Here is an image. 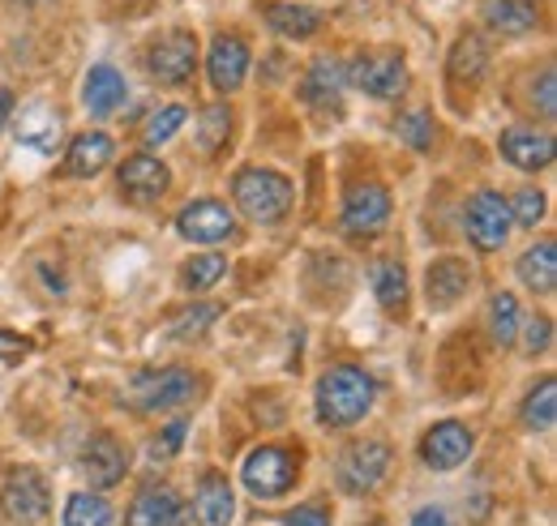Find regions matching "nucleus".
<instances>
[{
  "label": "nucleus",
  "mask_w": 557,
  "mask_h": 526,
  "mask_svg": "<svg viewBox=\"0 0 557 526\" xmlns=\"http://www.w3.org/2000/svg\"><path fill=\"white\" fill-rule=\"evenodd\" d=\"M373 394H377V386L364 368L339 364V368L322 373V381H318V419L331 428H348L356 419H364V411L373 406Z\"/></svg>",
  "instance_id": "f257e3e1"
},
{
  "label": "nucleus",
  "mask_w": 557,
  "mask_h": 526,
  "mask_svg": "<svg viewBox=\"0 0 557 526\" xmlns=\"http://www.w3.org/2000/svg\"><path fill=\"white\" fill-rule=\"evenodd\" d=\"M232 198L245 210L249 223H278L287 210H292V185L267 172V167H245L236 180H232Z\"/></svg>",
  "instance_id": "f03ea898"
},
{
  "label": "nucleus",
  "mask_w": 557,
  "mask_h": 526,
  "mask_svg": "<svg viewBox=\"0 0 557 526\" xmlns=\"http://www.w3.org/2000/svg\"><path fill=\"white\" fill-rule=\"evenodd\" d=\"M202 390V381L189 373V368H159V373H141L129 386V402L138 411H172V406H185L194 402Z\"/></svg>",
  "instance_id": "7ed1b4c3"
},
{
  "label": "nucleus",
  "mask_w": 557,
  "mask_h": 526,
  "mask_svg": "<svg viewBox=\"0 0 557 526\" xmlns=\"http://www.w3.org/2000/svg\"><path fill=\"white\" fill-rule=\"evenodd\" d=\"M391 471V446L386 441H351L348 450L335 462V479L348 497L373 492Z\"/></svg>",
  "instance_id": "20e7f679"
},
{
  "label": "nucleus",
  "mask_w": 557,
  "mask_h": 526,
  "mask_svg": "<svg viewBox=\"0 0 557 526\" xmlns=\"http://www.w3.org/2000/svg\"><path fill=\"white\" fill-rule=\"evenodd\" d=\"M348 82L373 99H399L408 90V65L399 52H360L348 68Z\"/></svg>",
  "instance_id": "39448f33"
},
{
  "label": "nucleus",
  "mask_w": 557,
  "mask_h": 526,
  "mask_svg": "<svg viewBox=\"0 0 557 526\" xmlns=\"http://www.w3.org/2000/svg\"><path fill=\"white\" fill-rule=\"evenodd\" d=\"M0 505H4V514H9L13 523L35 526L39 518H48L52 492H48V484H44V475H39L35 466H17V471H9V479H4Z\"/></svg>",
  "instance_id": "423d86ee"
},
{
  "label": "nucleus",
  "mask_w": 557,
  "mask_h": 526,
  "mask_svg": "<svg viewBox=\"0 0 557 526\" xmlns=\"http://www.w3.org/2000/svg\"><path fill=\"white\" fill-rule=\"evenodd\" d=\"M296 454L292 450H283V446H262V450H253L249 462H245V484H249V492L253 497H283V492H292V484H296Z\"/></svg>",
  "instance_id": "0eeeda50"
},
{
  "label": "nucleus",
  "mask_w": 557,
  "mask_h": 526,
  "mask_svg": "<svg viewBox=\"0 0 557 526\" xmlns=\"http://www.w3.org/2000/svg\"><path fill=\"white\" fill-rule=\"evenodd\" d=\"M510 205L502 193H493V189H481L476 198L468 201V240L481 249V253H497L502 245H506V236H510Z\"/></svg>",
  "instance_id": "6e6552de"
},
{
  "label": "nucleus",
  "mask_w": 557,
  "mask_h": 526,
  "mask_svg": "<svg viewBox=\"0 0 557 526\" xmlns=\"http://www.w3.org/2000/svg\"><path fill=\"white\" fill-rule=\"evenodd\" d=\"M146 65L163 86H189L198 73V39L189 30H172L150 48Z\"/></svg>",
  "instance_id": "1a4fd4ad"
},
{
  "label": "nucleus",
  "mask_w": 557,
  "mask_h": 526,
  "mask_svg": "<svg viewBox=\"0 0 557 526\" xmlns=\"http://www.w3.org/2000/svg\"><path fill=\"white\" fill-rule=\"evenodd\" d=\"M344 86H348L344 65L335 57H318L300 82V99L322 116H339L344 112Z\"/></svg>",
  "instance_id": "9d476101"
},
{
  "label": "nucleus",
  "mask_w": 557,
  "mask_h": 526,
  "mask_svg": "<svg viewBox=\"0 0 557 526\" xmlns=\"http://www.w3.org/2000/svg\"><path fill=\"white\" fill-rule=\"evenodd\" d=\"M391 223V193L382 185H356L344 201V231L348 236H377Z\"/></svg>",
  "instance_id": "9b49d317"
},
{
  "label": "nucleus",
  "mask_w": 557,
  "mask_h": 526,
  "mask_svg": "<svg viewBox=\"0 0 557 526\" xmlns=\"http://www.w3.org/2000/svg\"><path fill=\"white\" fill-rule=\"evenodd\" d=\"M472 446H476L472 428L446 419V424H433V428L424 433V441H420V459L429 462L433 471H455L459 462H468Z\"/></svg>",
  "instance_id": "f8f14e48"
},
{
  "label": "nucleus",
  "mask_w": 557,
  "mask_h": 526,
  "mask_svg": "<svg viewBox=\"0 0 557 526\" xmlns=\"http://www.w3.org/2000/svg\"><path fill=\"white\" fill-rule=\"evenodd\" d=\"M176 231L185 240H198V245H219V240H227L236 231V218H232V210L223 201H194V205H185L176 214Z\"/></svg>",
  "instance_id": "ddd939ff"
},
{
  "label": "nucleus",
  "mask_w": 557,
  "mask_h": 526,
  "mask_svg": "<svg viewBox=\"0 0 557 526\" xmlns=\"http://www.w3.org/2000/svg\"><path fill=\"white\" fill-rule=\"evenodd\" d=\"M82 471H86L90 488H112V484H121V479H125V471H129V454H125V446H121L116 437L99 433V437H90V446L82 450Z\"/></svg>",
  "instance_id": "4468645a"
},
{
  "label": "nucleus",
  "mask_w": 557,
  "mask_h": 526,
  "mask_svg": "<svg viewBox=\"0 0 557 526\" xmlns=\"http://www.w3.org/2000/svg\"><path fill=\"white\" fill-rule=\"evenodd\" d=\"M472 287V270L463 258H437L424 274V296H429V309H450L463 300V291Z\"/></svg>",
  "instance_id": "2eb2a0df"
},
{
  "label": "nucleus",
  "mask_w": 557,
  "mask_h": 526,
  "mask_svg": "<svg viewBox=\"0 0 557 526\" xmlns=\"http://www.w3.org/2000/svg\"><path fill=\"white\" fill-rule=\"evenodd\" d=\"M185 501L168 484H146L129 510V526H185Z\"/></svg>",
  "instance_id": "dca6fc26"
},
{
  "label": "nucleus",
  "mask_w": 557,
  "mask_h": 526,
  "mask_svg": "<svg viewBox=\"0 0 557 526\" xmlns=\"http://www.w3.org/2000/svg\"><path fill=\"white\" fill-rule=\"evenodd\" d=\"M245 73H249L245 39L240 35H214V43H210V86L232 95V90H240Z\"/></svg>",
  "instance_id": "f3484780"
},
{
  "label": "nucleus",
  "mask_w": 557,
  "mask_h": 526,
  "mask_svg": "<svg viewBox=\"0 0 557 526\" xmlns=\"http://www.w3.org/2000/svg\"><path fill=\"white\" fill-rule=\"evenodd\" d=\"M168 185H172V176H168V167H163L154 154H134V159H125V167H121V189H125V198L138 201V205L159 201L168 193Z\"/></svg>",
  "instance_id": "a211bd4d"
},
{
  "label": "nucleus",
  "mask_w": 557,
  "mask_h": 526,
  "mask_svg": "<svg viewBox=\"0 0 557 526\" xmlns=\"http://www.w3.org/2000/svg\"><path fill=\"white\" fill-rule=\"evenodd\" d=\"M502 154L523 172H541L554 163V137L532 129V125H515L502 133Z\"/></svg>",
  "instance_id": "6ab92c4d"
},
{
  "label": "nucleus",
  "mask_w": 557,
  "mask_h": 526,
  "mask_svg": "<svg viewBox=\"0 0 557 526\" xmlns=\"http://www.w3.org/2000/svg\"><path fill=\"white\" fill-rule=\"evenodd\" d=\"M125 99H129V82H125L112 65H95L90 73H86L82 103H86L90 116H108V112H116Z\"/></svg>",
  "instance_id": "aec40b11"
},
{
  "label": "nucleus",
  "mask_w": 557,
  "mask_h": 526,
  "mask_svg": "<svg viewBox=\"0 0 557 526\" xmlns=\"http://www.w3.org/2000/svg\"><path fill=\"white\" fill-rule=\"evenodd\" d=\"M194 514H198V526H232V514H236V497H232V484L223 475L207 471L198 479V492H194Z\"/></svg>",
  "instance_id": "412c9836"
},
{
  "label": "nucleus",
  "mask_w": 557,
  "mask_h": 526,
  "mask_svg": "<svg viewBox=\"0 0 557 526\" xmlns=\"http://www.w3.org/2000/svg\"><path fill=\"white\" fill-rule=\"evenodd\" d=\"M481 17L493 35H528L541 22L536 0H481Z\"/></svg>",
  "instance_id": "4be33fe9"
},
{
  "label": "nucleus",
  "mask_w": 557,
  "mask_h": 526,
  "mask_svg": "<svg viewBox=\"0 0 557 526\" xmlns=\"http://www.w3.org/2000/svg\"><path fill=\"white\" fill-rule=\"evenodd\" d=\"M17 141L39 150V154H57V141H61V112L48 108V103H30L22 108L17 116Z\"/></svg>",
  "instance_id": "5701e85b"
},
{
  "label": "nucleus",
  "mask_w": 557,
  "mask_h": 526,
  "mask_svg": "<svg viewBox=\"0 0 557 526\" xmlns=\"http://www.w3.org/2000/svg\"><path fill=\"white\" fill-rule=\"evenodd\" d=\"M112 137L108 133H82L70 141V154H65V176H99L108 163H112Z\"/></svg>",
  "instance_id": "b1692460"
},
{
  "label": "nucleus",
  "mask_w": 557,
  "mask_h": 526,
  "mask_svg": "<svg viewBox=\"0 0 557 526\" xmlns=\"http://www.w3.org/2000/svg\"><path fill=\"white\" fill-rule=\"evenodd\" d=\"M267 22H271V30L283 35V39H309V35H318L322 13H318V9H309V4H287V0H275V4H267Z\"/></svg>",
  "instance_id": "393cba45"
},
{
  "label": "nucleus",
  "mask_w": 557,
  "mask_h": 526,
  "mask_svg": "<svg viewBox=\"0 0 557 526\" xmlns=\"http://www.w3.org/2000/svg\"><path fill=\"white\" fill-rule=\"evenodd\" d=\"M519 278L536 291V296H554L557 287V249L554 240H541L532 245L523 258H519Z\"/></svg>",
  "instance_id": "a878e982"
},
{
  "label": "nucleus",
  "mask_w": 557,
  "mask_h": 526,
  "mask_svg": "<svg viewBox=\"0 0 557 526\" xmlns=\"http://www.w3.org/2000/svg\"><path fill=\"white\" fill-rule=\"evenodd\" d=\"M369 278H373V296H377V304H382L386 313H399L404 300H408V274H404V265L391 262V258H382V262H373Z\"/></svg>",
  "instance_id": "bb28decb"
},
{
  "label": "nucleus",
  "mask_w": 557,
  "mask_h": 526,
  "mask_svg": "<svg viewBox=\"0 0 557 526\" xmlns=\"http://www.w3.org/2000/svg\"><path fill=\"white\" fill-rule=\"evenodd\" d=\"M488 68V48L481 35H459L455 52H450V77L455 82H476Z\"/></svg>",
  "instance_id": "cd10ccee"
},
{
  "label": "nucleus",
  "mask_w": 557,
  "mask_h": 526,
  "mask_svg": "<svg viewBox=\"0 0 557 526\" xmlns=\"http://www.w3.org/2000/svg\"><path fill=\"white\" fill-rule=\"evenodd\" d=\"M557 419V386L554 377H545L532 394L523 398V428H532V433H549Z\"/></svg>",
  "instance_id": "c85d7f7f"
},
{
  "label": "nucleus",
  "mask_w": 557,
  "mask_h": 526,
  "mask_svg": "<svg viewBox=\"0 0 557 526\" xmlns=\"http://www.w3.org/2000/svg\"><path fill=\"white\" fill-rule=\"evenodd\" d=\"M488 334H493V342H502V347L515 342V334H519V300H515L510 291H497V296L488 300Z\"/></svg>",
  "instance_id": "c756f323"
},
{
  "label": "nucleus",
  "mask_w": 557,
  "mask_h": 526,
  "mask_svg": "<svg viewBox=\"0 0 557 526\" xmlns=\"http://www.w3.org/2000/svg\"><path fill=\"white\" fill-rule=\"evenodd\" d=\"M65 526H112V505L103 497L77 492L65 505Z\"/></svg>",
  "instance_id": "7c9ffc66"
},
{
  "label": "nucleus",
  "mask_w": 557,
  "mask_h": 526,
  "mask_svg": "<svg viewBox=\"0 0 557 526\" xmlns=\"http://www.w3.org/2000/svg\"><path fill=\"white\" fill-rule=\"evenodd\" d=\"M227 133H232V108H223V103H210L207 112H202V121H198V146L214 154L223 141H227Z\"/></svg>",
  "instance_id": "2f4dec72"
},
{
  "label": "nucleus",
  "mask_w": 557,
  "mask_h": 526,
  "mask_svg": "<svg viewBox=\"0 0 557 526\" xmlns=\"http://www.w3.org/2000/svg\"><path fill=\"white\" fill-rule=\"evenodd\" d=\"M185 121H189V112H185L181 103H168V108H159V112L146 121V129H141V141H146V146H163V141H168L172 133L181 129Z\"/></svg>",
  "instance_id": "473e14b6"
},
{
  "label": "nucleus",
  "mask_w": 557,
  "mask_h": 526,
  "mask_svg": "<svg viewBox=\"0 0 557 526\" xmlns=\"http://www.w3.org/2000/svg\"><path fill=\"white\" fill-rule=\"evenodd\" d=\"M223 270H227V262H223L219 253H202V258H194V262L185 265L181 283H185L189 291H207L210 283H219V278H223Z\"/></svg>",
  "instance_id": "72a5a7b5"
},
{
  "label": "nucleus",
  "mask_w": 557,
  "mask_h": 526,
  "mask_svg": "<svg viewBox=\"0 0 557 526\" xmlns=\"http://www.w3.org/2000/svg\"><path fill=\"white\" fill-rule=\"evenodd\" d=\"M506 205H510V223L515 227H536L545 218V193L541 189H519L515 201H506Z\"/></svg>",
  "instance_id": "f704fd0d"
},
{
  "label": "nucleus",
  "mask_w": 557,
  "mask_h": 526,
  "mask_svg": "<svg viewBox=\"0 0 557 526\" xmlns=\"http://www.w3.org/2000/svg\"><path fill=\"white\" fill-rule=\"evenodd\" d=\"M395 133H399V141H408L412 150H429V146H433V121H429L424 112H404V116L395 121Z\"/></svg>",
  "instance_id": "c9c22d12"
},
{
  "label": "nucleus",
  "mask_w": 557,
  "mask_h": 526,
  "mask_svg": "<svg viewBox=\"0 0 557 526\" xmlns=\"http://www.w3.org/2000/svg\"><path fill=\"white\" fill-rule=\"evenodd\" d=\"M219 317V309L214 304H198V309H189V313H181L176 322H172V338H198V334H207V326Z\"/></svg>",
  "instance_id": "e433bc0d"
},
{
  "label": "nucleus",
  "mask_w": 557,
  "mask_h": 526,
  "mask_svg": "<svg viewBox=\"0 0 557 526\" xmlns=\"http://www.w3.org/2000/svg\"><path fill=\"white\" fill-rule=\"evenodd\" d=\"M185 428H189L185 419L168 424V428H163V437H154V441H150V454H154V459H172V454L181 450V441H185Z\"/></svg>",
  "instance_id": "4c0bfd02"
},
{
  "label": "nucleus",
  "mask_w": 557,
  "mask_h": 526,
  "mask_svg": "<svg viewBox=\"0 0 557 526\" xmlns=\"http://www.w3.org/2000/svg\"><path fill=\"white\" fill-rule=\"evenodd\" d=\"M554 342V322L549 317H532L528 322V338H523V347H528V355H536V351H545Z\"/></svg>",
  "instance_id": "58836bf2"
},
{
  "label": "nucleus",
  "mask_w": 557,
  "mask_h": 526,
  "mask_svg": "<svg viewBox=\"0 0 557 526\" xmlns=\"http://www.w3.org/2000/svg\"><path fill=\"white\" fill-rule=\"evenodd\" d=\"M287 526H331V510H326L322 501L300 505V510H292V514H287Z\"/></svg>",
  "instance_id": "ea45409f"
},
{
  "label": "nucleus",
  "mask_w": 557,
  "mask_h": 526,
  "mask_svg": "<svg viewBox=\"0 0 557 526\" xmlns=\"http://www.w3.org/2000/svg\"><path fill=\"white\" fill-rule=\"evenodd\" d=\"M532 99H541V116H554L557 103H554V68L541 73V86L532 90Z\"/></svg>",
  "instance_id": "a19ab883"
},
{
  "label": "nucleus",
  "mask_w": 557,
  "mask_h": 526,
  "mask_svg": "<svg viewBox=\"0 0 557 526\" xmlns=\"http://www.w3.org/2000/svg\"><path fill=\"white\" fill-rule=\"evenodd\" d=\"M26 351H30V342H26V338H17V334L0 329V360H22Z\"/></svg>",
  "instance_id": "79ce46f5"
},
{
  "label": "nucleus",
  "mask_w": 557,
  "mask_h": 526,
  "mask_svg": "<svg viewBox=\"0 0 557 526\" xmlns=\"http://www.w3.org/2000/svg\"><path fill=\"white\" fill-rule=\"evenodd\" d=\"M412 526H455V523H450V514H446V510H437V505H424V510H417Z\"/></svg>",
  "instance_id": "37998d69"
},
{
  "label": "nucleus",
  "mask_w": 557,
  "mask_h": 526,
  "mask_svg": "<svg viewBox=\"0 0 557 526\" xmlns=\"http://www.w3.org/2000/svg\"><path fill=\"white\" fill-rule=\"evenodd\" d=\"M9 116H13V90H0V129L9 125Z\"/></svg>",
  "instance_id": "c03bdc74"
},
{
  "label": "nucleus",
  "mask_w": 557,
  "mask_h": 526,
  "mask_svg": "<svg viewBox=\"0 0 557 526\" xmlns=\"http://www.w3.org/2000/svg\"><path fill=\"white\" fill-rule=\"evenodd\" d=\"M17 4H48V0H17Z\"/></svg>",
  "instance_id": "a18cd8bd"
}]
</instances>
